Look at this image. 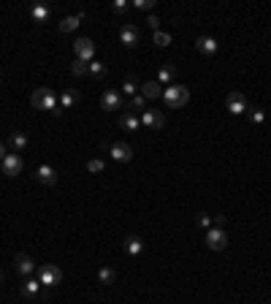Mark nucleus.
Here are the masks:
<instances>
[{"label": "nucleus", "mask_w": 271, "mask_h": 304, "mask_svg": "<svg viewBox=\"0 0 271 304\" xmlns=\"http://www.w3.org/2000/svg\"><path fill=\"white\" fill-rule=\"evenodd\" d=\"M163 100L168 109H182V106H187V100H190V90L182 87V84H168V87L163 90Z\"/></svg>", "instance_id": "nucleus-1"}, {"label": "nucleus", "mask_w": 271, "mask_h": 304, "mask_svg": "<svg viewBox=\"0 0 271 304\" xmlns=\"http://www.w3.org/2000/svg\"><path fill=\"white\" fill-rule=\"evenodd\" d=\"M30 104H33L36 109H41V112H54L60 104H57V95H54V90L49 87H38L33 92V98H30Z\"/></svg>", "instance_id": "nucleus-2"}, {"label": "nucleus", "mask_w": 271, "mask_h": 304, "mask_svg": "<svg viewBox=\"0 0 271 304\" xmlns=\"http://www.w3.org/2000/svg\"><path fill=\"white\" fill-rule=\"evenodd\" d=\"M38 283H41V285H57V283H62L60 266H54V263H44V266L38 269Z\"/></svg>", "instance_id": "nucleus-3"}, {"label": "nucleus", "mask_w": 271, "mask_h": 304, "mask_svg": "<svg viewBox=\"0 0 271 304\" xmlns=\"http://www.w3.org/2000/svg\"><path fill=\"white\" fill-rule=\"evenodd\" d=\"M109 155H111V160H117V163H130L133 147L127 142H114V144H109Z\"/></svg>", "instance_id": "nucleus-4"}, {"label": "nucleus", "mask_w": 271, "mask_h": 304, "mask_svg": "<svg viewBox=\"0 0 271 304\" xmlns=\"http://www.w3.org/2000/svg\"><path fill=\"white\" fill-rule=\"evenodd\" d=\"M0 163H3V174L6 177H17V174H22V168H25V160H22L19 152H9Z\"/></svg>", "instance_id": "nucleus-5"}, {"label": "nucleus", "mask_w": 271, "mask_h": 304, "mask_svg": "<svg viewBox=\"0 0 271 304\" xmlns=\"http://www.w3.org/2000/svg\"><path fill=\"white\" fill-rule=\"evenodd\" d=\"M74 52H76V60L92 63V57H95V44L90 41V38H79V41L74 44Z\"/></svg>", "instance_id": "nucleus-6"}, {"label": "nucleus", "mask_w": 271, "mask_h": 304, "mask_svg": "<svg viewBox=\"0 0 271 304\" xmlns=\"http://www.w3.org/2000/svg\"><path fill=\"white\" fill-rule=\"evenodd\" d=\"M100 106H103V112H114V109H122V106H125L122 92L106 90V92H103V98H100Z\"/></svg>", "instance_id": "nucleus-7"}, {"label": "nucleus", "mask_w": 271, "mask_h": 304, "mask_svg": "<svg viewBox=\"0 0 271 304\" xmlns=\"http://www.w3.org/2000/svg\"><path fill=\"white\" fill-rule=\"evenodd\" d=\"M141 125L152 128V130H160L165 125V117H163V112H157V109H147V112L141 114Z\"/></svg>", "instance_id": "nucleus-8"}, {"label": "nucleus", "mask_w": 271, "mask_h": 304, "mask_svg": "<svg viewBox=\"0 0 271 304\" xmlns=\"http://www.w3.org/2000/svg\"><path fill=\"white\" fill-rule=\"evenodd\" d=\"M225 109H228L230 114H244L250 106H247V98L242 95V92H228V98H225Z\"/></svg>", "instance_id": "nucleus-9"}, {"label": "nucleus", "mask_w": 271, "mask_h": 304, "mask_svg": "<svg viewBox=\"0 0 271 304\" xmlns=\"http://www.w3.org/2000/svg\"><path fill=\"white\" fill-rule=\"evenodd\" d=\"M206 245H209L212 250H225V245H228L225 231L222 228H209L206 231Z\"/></svg>", "instance_id": "nucleus-10"}, {"label": "nucleus", "mask_w": 271, "mask_h": 304, "mask_svg": "<svg viewBox=\"0 0 271 304\" xmlns=\"http://www.w3.org/2000/svg\"><path fill=\"white\" fill-rule=\"evenodd\" d=\"M119 41H122L125 46H136L139 44V30H136V25H122V30H119Z\"/></svg>", "instance_id": "nucleus-11"}, {"label": "nucleus", "mask_w": 271, "mask_h": 304, "mask_svg": "<svg viewBox=\"0 0 271 304\" xmlns=\"http://www.w3.org/2000/svg\"><path fill=\"white\" fill-rule=\"evenodd\" d=\"M33 269H36V263H33V258H30L27 253H19L17 255V272L22 277H30L33 275Z\"/></svg>", "instance_id": "nucleus-12"}, {"label": "nucleus", "mask_w": 271, "mask_h": 304, "mask_svg": "<svg viewBox=\"0 0 271 304\" xmlns=\"http://www.w3.org/2000/svg\"><path fill=\"white\" fill-rule=\"evenodd\" d=\"M141 95H144L147 100H152V98H163V87L157 82H144L141 84Z\"/></svg>", "instance_id": "nucleus-13"}, {"label": "nucleus", "mask_w": 271, "mask_h": 304, "mask_svg": "<svg viewBox=\"0 0 271 304\" xmlns=\"http://www.w3.org/2000/svg\"><path fill=\"white\" fill-rule=\"evenodd\" d=\"M36 177H38V182H41V185H54V182H57V171H54L52 166H41L36 171Z\"/></svg>", "instance_id": "nucleus-14"}, {"label": "nucleus", "mask_w": 271, "mask_h": 304, "mask_svg": "<svg viewBox=\"0 0 271 304\" xmlns=\"http://www.w3.org/2000/svg\"><path fill=\"white\" fill-rule=\"evenodd\" d=\"M38 288H41V283H38V280L25 277V283H22L19 293H22V296H27V299H36V296H38Z\"/></svg>", "instance_id": "nucleus-15"}, {"label": "nucleus", "mask_w": 271, "mask_h": 304, "mask_svg": "<svg viewBox=\"0 0 271 304\" xmlns=\"http://www.w3.org/2000/svg\"><path fill=\"white\" fill-rule=\"evenodd\" d=\"M125 253L127 255H141L144 253V242H141V237H127L125 239Z\"/></svg>", "instance_id": "nucleus-16"}, {"label": "nucleus", "mask_w": 271, "mask_h": 304, "mask_svg": "<svg viewBox=\"0 0 271 304\" xmlns=\"http://www.w3.org/2000/svg\"><path fill=\"white\" fill-rule=\"evenodd\" d=\"M119 125H122L125 130H139V128H141V117L133 114V112H125L122 120H119Z\"/></svg>", "instance_id": "nucleus-17"}, {"label": "nucleus", "mask_w": 271, "mask_h": 304, "mask_svg": "<svg viewBox=\"0 0 271 304\" xmlns=\"http://www.w3.org/2000/svg\"><path fill=\"white\" fill-rule=\"evenodd\" d=\"M195 46H198V52H204V54H214V52H217V41H214L212 36H201L195 41Z\"/></svg>", "instance_id": "nucleus-18"}, {"label": "nucleus", "mask_w": 271, "mask_h": 304, "mask_svg": "<svg viewBox=\"0 0 271 304\" xmlns=\"http://www.w3.org/2000/svg\"><path fill=\"white\" fill-rule=\"evenodd\" d=\"M49 14H52V9L46 3H36L33 9H30V17H33V22H46L49 19Z\"/></svg>", "instance_id": "nucleus-19"}, {"label": "nucleus", "mask_w": 271, "mask_h": 304, "mask_svg": "<svg viewBox=\"0 0 271 304\" xmlns=\"http://www.w3.org/2000/svg\"><path fill=\"white\" fill-rule=\"evenodd\" d=\"M79 98H82V95H79L76 90H62V92H60V106H62V109H71V106L79 104Z\"/></svg>", "instance_id": "nucleus-20"}, {"label": "nucleus", "mask_w": 271, "mask_h": 304, "mask_svg": "<svg viewBox=\"0 0 271 304\" xmlns=\"http://www.w3.org/2000/svg\"><path fill=\"white\" fill-rule=\"evenodd\" d=\"M127 112L144 114V112H147V98H144V95H133L130 100H127Z\"/></svg>", "instance_id": "nucleus-21"}, {"label": "nucleus", "mask_w": 271, "mask_h": 304, "mask_svg": "<svg viewBox=\"0 0 271 304\" xmlns=\"http://www.w3.org/2000/svg\"><path fill=\"white\" fill-rule=\"evenodd\" d=\"M174 74H177V68H174V65H163L160 71H157V84H160V87H163V84H171Z\"/></svg>", "instance_id": "nucleus-22"}, {"label": "nucleus", "mask_w": 271, "mask_h": 304, "mask_svg": "<svg viewBox=\"0 0 271 304\" xmlns=\"http://www.w3.org/2000/svg\"><path fill=\"white\" fill-rule=\"evenodd\" d=\"M9 147H11L14 152H22L27 147V136L25 133H11L9 136Z\"/></svg>", "instance_id": "nucleus-23"}, {"label": "nucleus", "mask_w": 271, "mask_h": 304, "mask_svg": "<svg viewBox=\"0 0 271 304\" xmlns=\"http://www.w3.org/2000/svg\"><path fill=\"white\" fill-rule=\"evenodd\" d=\"M117 280V272L111 269V266H103L100 272H98V283H103V285H111Z\"/></svg>", "instance_id": "nucleus-24"}, {"label": "nucleus", "mask_w": 271, "mask_h": 304, "mask_svg": "<svg viewBox=\"0 0 271 304\" xmlns=\"http://www.w3.org/2000/svg\"><path fill=\"white\" fill-rule=\"evenodd\" d=\"M87 74H90L92 79H103V76H106V65H103V63H98V60H92V63H90V68H87Z\"/></svg>", "instance_id": "nucleus-25"}, {"label": "nucleus", "mask_w": 271, "mask_h": 304, "mask_svg": "<svg viewBox=\"0 0 271 304\" xmlns=\"http://www.w3.org/2000/svg\"><path fill=\"white\" fill-rule=\"evenodd\" d=\"M79 22H82V17H65L60 22V30L62 33H74V30L79 27Z\"/></svg>", "instance_id": "nucleus-26"}, {"label": "nucleus", "mask_w": 271, "mask_h": 304, "mask_svg": "<svg viewBox=\"0 0 271 304\" xmlns=\"http://www.w3.org/2000/svg\"><path fill=\"white\" fill-rule=\"evenodd\" d=\"M87 68H90V63H84V60H74V63H71V74H74V76H84Z\"/></svg>", "instance_id": "nucleus-27"}, {"label": "nucleus", "mask_w": 271, "mask_h": 304, "mask_svg": "<svg viewBox=\"0 0 271 304\" xmlns=\"http://www.w3.org/2000/svg\"><path fill=\"white\" fill-rule=\"evenodd\" d=\"M139 90H141V84L136 82V79H125V84H122V92H125V95H130V98H133Z\"/></svg>", "instance_id": "nucleus-28"}, {"label": "nucleus", "mask_w": 271, "mask_h": 304, "mask_svg": "<svg viewBox=\"0 0 271 304\" xmlns=\"http://www.w3.org/2000/svg\"><path fill=\"white\" fill-rule=\"evenodd\" d=\"M195 223L201 225V228H206V231H209V228H212V215H206V212H198V215H195Z\"/></svg>", "instance_id": "nucleus-29"}, {"label": "nucleus", "mask_w": 271, "mask_h": 304, "mask_svg": "<svg viewBox=\"0 0 271 304\" xmlns=\"http://www.w3.org/2000/svg\"><path fill=\"white\" fill-rule=\"evenodd\" d=\"M103 168H106V166H103V160H98V158L87 160V171H92V174H100Z\"/></svg>", "instance_id": "nucleus-30"}, {"label": "nucleus", "mask_w": 271, "mask_h": 304, "mask_svg": "<svg viewBox=\"0 0 271 304\" xmlns=\"http://www.w3.org/2000/svg\"><path fill=\"white\" fill-rule=\"evenodd\" d=\"M152 38H155V44H157V46H168V44H171V36H168V33H163V30H157Z\"/></svg>", "instance_id": "nucleus-31"}, {"label": "nucleus", "mask_w": 271, "mask_h": 304, "mask_svg": "<svg viewBox=\"0 0 271 304\" xmlns=\"http://www.w3.org/2000/svg\"><path fill=\"white\" fill-rule=\"evenodd\" d=\"M133 6H136V9H141V11H149V9H152V0H133Z\"/></svg>", "instance_id": "nucleus-32"}, {"label": "nucleus", "mask_w": 271, "mask_h": 304, "mask_svg": "<svg viewBox=\"0 0 271 304\" xmlns=\"http://www.w3.org/2000/svg\"><path fill=\"white\" fill-rule=\"evenodd\" d=\"M252 120L255 122H263V120H266V112H263V109H252Z\"/></svg>", "instance_id": "nucleus-33"}, {"label": "nucleus", "mask_w": 271, "mask_h": 304, "mask_svg": "<svg viewBox=\"0 0 271 304\" xmlns=\"http://www.w3.org/2000/svg\"><path fill=\"white\" fill-rule=\"evenodd\" d=\"M147 25H149V27H152V30H155V33H157V30H160V19H157V17H155V14H152V17H149V19H147Z\"/></svg>", "instance_id": "nucleus-34"}, {"label": "nucleus", "mask_w": 271, "mask_h": 304, "mask_svg": "<svg viewBox=\"0 0 271 304\" xmlns=\"http://www.w3.org/2000/svg\"><path fill=\"white\" fill-rule=\"evenodd\" d=\"M125 9H127V3H125V0H117V3H114V11H117V14H122Z\"/></svg>", "instance_id": "nucleus-35"}, {"label": "nucleus", "mask_w": 271, "mask_h": 304, "mask_svg": "<svg viewBox=\"0 0 271 304\" xmlns=\"http://www.w3.org/2000/svg\"><path fill=\"white\" fill-rule=\"evenodd\" d=\"M6 155H9V152H6V144H3V142H0V160H3V158H6Z\"/></svg>", "instance_id": "nucleus-36"}]
</instances>
